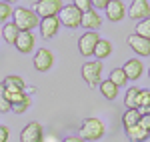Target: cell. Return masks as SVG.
Returning a JSON list of instances; mask_svg holds the SVG:
<instances>
[{
  "mask_svg": "<svg viewBox=\"0 0 150 142\" xmlns=\"http://www.w3.org/2000/svg\"><path fill=\"white\" fill-rule=\"evenodd\" d=\"M90 2H92V8H94V10H104V8L108 6V2H110V0H90Z\"/></svg>",
  "mask_w": 150,
  "mask_h": 142,
  "instance_id": "cell-32",
  "label": "cell"
},
{
  "mask_svg": "<svg viewBox=\"0 0 150 142\" xmlns=\"http://www.w3.org/2000/svg\"><path fill=\"white\" fill-rule=\"evenodd\" d=\"M80 26L84 30H98L102 26V16L98 14V10L90 8L88 12L82 14V20H80Z\"/></svg>",
  "mask_w": 150,
  "mask_h": 142,
  "instance_id": "cell-14",
  "label": "cell"
},
{
  "mask_svg": "<svg viewBox=\"0 0 150 142\" xmlns=\"http://www.w3.org/2000/svg\"><path fill=\"white\" fill-rule=\"evenodd\" d=\"M72 4H74V6L82 12V14H84V12H88L90 8H92V2H90V0H74Z\"/></svg>",
  "mask_w": 150,
  "mask_h": 142,
  "instance_id": "cell-30",
  "label": "cell"
},
{
  "mask_svg": "<svg viewBox=\"0 0 150 142\" xmlns=\"http://www.w3.org/2000/svg\"><path fill=\"white\" fill-rule=\"evenodd\" d=\"M6 96H8V100H10V104H16V102H20L26 98V90H6Z\"/></svg>",
  "mask_w": 150,
  "mask_h": 142,
  "instance_id": "cell-27",
  "label": "cell"
},
{
  "mask_svg": "<svg viewBox=\"0 0 150 142\" xmlns=\"http://www.w3.org/2000/svg\"><path fill=\"white\" fill-rule=\"evenodd\" d=\"M138 94H140V88L132 86L126 90V96H124V106L128 110H140V102H138Z\"/></svg>",
  "mask_w": 150,
  "mask_h": 142,
  "instance_id": "cell-19",
  "label": "cell"
},
{
  "mask_svg": "<svg viewBox=\"0 0 150 142\" xmlns=\"http://www.w3.org/2000/svg\"><path fill=\"white\" fill-rule=\"evenodd\" d=\"M98 40H100V36H98L96 30H86V32L80 36V40H78V50H80L82 56H92Z\"/></svg>",
  "mask_w": 150,
  "mask_h": 142,
  "instance_id": "cell-6",
  "label": "cell"
},
{
  "mask_svg": "<svg viewBox=\"0 0 150 142\" xmlns=\"http://www.w3.org/2000/svg\"><path fill=\"white\" fill-rule=\"evenodd\" d=\"M108 80H110V82H114L118 88H122V86L128 82V78H126V74H124V70H122V68H114V70L110 72Z\"/></svg>",
  "mask_w": 150,
  "mask_h": 142,
  "instance_id": "cell-23",
  "label": "cell"
},
{
  "mask_svg": "<svg viewBox=\"0 0 150 142\" xmlns=\"http://www.w3.org/2000/svg\"><path fill=\"white\" fill-rule=\"evenodd\" d=\"M148 78H150V68H148Z\"/></svg>",
  "mask_w": 150,
  "mask_h": 142,
  "instance_id": "cell-38",
  "label": "cell"
},
{
  "mask_svg": "<svg viewBox=\"0 0 150 142\" xmlns=\"http://www.w3.org/2000/svg\"><path fill=\"white\" fill-rule=\"evenodd\" d=\"M2 2H8V4H12V2H16V0H2Z\"/></svg>",
  "mask_w": 150,
  "mask_h": 142,
  "instance_id": "cell-37",
  "label": "cell"
},
{
  "mask_svg": "<svg viewBox=\"0 0 150 142\" xmlns=\"http://www.w3.org/2000/svg\"><path fill=\"white\" fill-rule=\"evenodd\" d=\"M134 30H136L134 34L144 36V38H148V40H150V16H148V18H144V20H138Z\"/></svg>",
  "mask_w": 150,
  "mask_h": 142,
  "instance_id": "cell-24",
  "label": "cell"
},
{
  "mask_svg": "<svg viewBox=\"0 0 150 142\" xmlns=\"http://www.w3.org/2000/svg\"><path fill=\"white\" fill-rule=\"evenodd\" d=\"M142 112H148V114H150V102H148V106L144 108V110H142Z\"/></svg>",
  "mask_w": 150,
  "mask_h": 142,
  "instance_id": "cell-36",
  "label": "cell"
},
{
  "mask_svg": "<svg viewBox=\"0 0 150 142\" xmlns=\"http://www.w3.org/2000/svg\"><path fill=\"white\" fill-rule=\"evenodd\" d=\"M140 126H144L146 130L150 132V114L148 112H142V116H140V122H138Z\"/></svg>",
  "mask_w": 150,
  "mask_h": 142,
  "instance_id": "cell-31",
  "label": "cell"
},
{
  "mask_svg": "<svg viewBox=\"0 0 150 142\" xmlns=\"http://www.w3.org/2000/svg\"><path fill=\"white\" fill-rule=\"evenodd\" d=\"M12 22L18 26V30H28V32H32L34 28H38L40 18H38V14H36L32 8L18 6V8H14V12H12Z\"/></svg>",
  "mask_w": 150,
  "mask_h": 142,
  "instance_id": "cell-1",
  "label": "cell"
},
{
  "mask_svg": "<svg viewBox=\"0 0 150 142\" xmlns=\"http://www.w3.org/2000/svg\"><path fill=\"white\" fill-rule=\"evenodd\" d=\"M62 142H86L84 138H80V136H66Z\"/></svg>",
  "mask_w": 150,
  "mask_h": 142,
  "instance_id": "cell-34",
  "label": "cell"
},
{
  "mask_svg": "<svg viewBox=\"0 0 150 142\" xmlns=\"http://www.w3.org/2000/svg\"><path fill=\"white\" fill-rule=\"evenodd\" d=\"M98 88H100V94H102L106 100H114L116 96H118V90H120V88H118L114 82H110L108 78H106V80H100Z\"/></svg>",
  "mask_w": 150,
  "mask_h": 142,
  "instance_id": "cell-20",
  "label": "cell"
},
{
  "mask_svg": "<svg viewBox=\"0 0 150 142\" xmlns=\"http://www.w3.org/2000/svg\"><path fill=\"white\" fill-rule=\"evenodd\" d=\"M58 20L62 26H66L70 30H74V28H78L80 26V20H82V12L74 6V4H64L60 12H58Z\"/></svg>",
  "mask_w": 150,
  "mask_h": 142,
  "instance_id": "cell-3",
  "label": "cell"
},
{
  "mask_svg": "<svg viewBox=\"0 0 150 142\" xmlns=\"http://www.w3.org/2000/svg\"><path fill=\"white\" fill-rule=\"evenodd\" d=\"M52 64H54V56H52V52L48 50V48H38L34 54V68L38 72H46L52 68Z\"/></svg>",
  "mask_w": 150,
  "mask_h": 142,
  "instance_id": "cell-11",
  "label": "cell"
},
{
  "mask_svg": "<svg viewBox=\"0 0 150 142\" xmlns=\"http://www.w3.org/2000/svg\"><path fill=\"white\" fill-rule=\"evenodd\" d=\"M62 0H36L32 10L38 14V18H48V16H58L62 8Z\"/></svg>",
  "mask_w": 150,
  "mask_h": 142,
  "instance_id": "cell-5",
  "label": "cell"
},
{
  "mask_svg": "<svg viewBox=\"0 0 150 142\" xmlns=\"http://www.w3.org/2000/svg\"><path fill=\"white\" fill-rule=\"evenodd\" d=\"M104 10H106V18L110 22H120L126 16V6H124L122 0H110Z\"/></svg>",
  "mask_w": 150,
  "mask_h": 142,
  "instance_id": "cell-12",
  "label": "cell"
},
{
  "mask_svg": "<svg viewBox=\"0 0 150 142\" xmlns=\"http://www.w3.org/2000/svg\"><path fill=\"white\" fill-rule=\"evenodd\" d=\"M128 46L132 48V52L138 54V58H146L150 56V40L144 38V36H138V34H130L126 38Z\"/></svg>",
  "mask_w": 150,
  "mask_h": 142,
  "instance_id": "cell-8",
  "label": "cell"
},
{
  "mask_svg": "<svg viewBox=\"0 0 150 142\" xmlns=\"http://www.w3.org/2000/svg\"><path fill=\"white\" fill-rule=\"evenodd\" d=\"M126 16H130L132 20H144L150 16V4L148 0H132V4L126 8Z\"/></svg>",
  "mask_w": 150,
  "mask_h": 142,
  "instance_id": "cell-9",
  "label": "cell"
},
{
  "mask_svg": "<svg viewBox=\"0 0 150 142\" xmlns=\"http://www.w3.org/2000/svg\"><path fill=\"white\" fill-rule=\"evenodd\" d=\"M60 20H58V16H48V18H40V24H38V28H40V34L44 40H50V38H54L58 34V30H60Z\"/></svg>",
  "mask_w": 150,
  "mask_h": 142,
  "instance_id": "cell-10",
  "label": "cell"
},
{
  "mask_svg": "<svg viewBox=\"0 0 150 142\" xmlns=\"http://www.w3.org/2000/svg\"><path fill=\"white\" fill-rule=\"evenodd\" d=\"M8 138H10V128L0 126V142H8Z\"/></svg>",
  "mask_w": 150,
  "mask_h": 142,
  "instance_id": "cell-33",
  "label": "cell"
},
{
  "mask_svg": "<svg viewBox=\"0 0 150 142\" xmlns=\"http://www.w3.org/2000/svg\"><path fill=\"white\" fill-rule=\"evenodd\" d=\"M28 106H30V96H26L24 100L16 102V104H12V112H16V114H22V112H26V110H28Z\"/></svg>",
  "mask_w": 150,
  "mask_h": 142,
  "instance_id": "cell-28",
  "label": "cell"
},
{
  "mask_svg": "<svg viewBox=\"0 0 150 142\" xmlns=\"http://www.w3.org/2000/svg\"><path fill=\"white\" fill-rule=\"evenodd\" d=\"M140 116H142V110H126V112L122 114V124H124V128L138 124Z\"/></svg>",
  "mask_w": 150,
  "mask_h": 142,
  "instance_id": "cell-22",
  "label": "cell"
},
{
  "mask_svg": "<svg viewBox=\"0 0 150 142\" xmlns=\"http://www.w3.org/2000/svg\"><path fill=\"white\" fill-rule=\"evenodd\" d=\"M82 78H84V82L88 84L90 88L94 86H98L100 84V74H102V62L100 60H90V62H84L82 64Z\"/></svg>",
  "mask_w": 150,
  "mask_h": 142,
  "instance_id": "cell-4",
  "label": "cell"
},
{
  "mask_svg": "<svg viewBox=\"0 0 150 142\" xmlns=\"http://www.w3.org/2000/svg\"><path fill=\"white\" fill-rule=\"evenodd\" d=\"M42 142H60V140H56V136H54V134H50V136L44 134V140H42Z\"/></svg>",
  "mask_w": 150,
  "mask_h": 142,
  "instance_id": "cell-35",
  "label": "cell"
},
{
  "mask_svg": "<svg viewBox=\"0 0 150 142\" xmlns=\"http://www.w3.org/2000/svg\"><path fill=\"white\" fill-rule=\"evenodd\" d=\"M138 102H140V110H144V108L148 106V102H150V90L148 88H140Z\"/></svg>",
  "mask_w": 150,
  "mask_h": 142,
  "instance_id": "cell-29",
  "label": "cell"
},
{
  "mask_svg": "<svg viewBox=\"0 0 150 142\" xmlns=\"http://www.w3.org/2000/svg\"><path fill=\"white\" fill-rule=\"evenodd\" d=\"M104 132H106V128H104V122L100 118H94V116H90V118H84L80 124V138H84L86 142H96L100 140L104 136Z\"/></svg>",
  "mask_w": 150,
  "mask_h": 142,
  "instance_id": "cell-2",
  "label": "cell"
},
{
  "mask_svg": "<svg viewBox=\"0 0 150 142\" xmlns=\"http://www.w3.org/2000/svg\"><path fill=\"white\" fill-rule=\"evenodd\" d=\"M2 84H4L6 90H26V82H24L20 76H16V74L6 76V78L2 80Z\"/></svg>",
  "mask_w": 150,
  "mask_h": 142,
  "instance_id": "cell-21",
  "label": "cell"
},
{
  "mask_svg": "<svg viewBox=\"0 0 150 142\" xmlns=\"http://www.w3.org/2000/svg\"><path fill=\"white\" fill-rule=\"evenodd\" d=\"M10 110H12V104L8 100V96H6V88H4V84H0V112H10Z\"/></svg>",
  "mask_w": 150,
  "mask_h": 142,
  "instance_id": "cell-26",
  "label": "cell"
},
{
  "mask_svg": "<svg viewBox=\"0 0 150 142\" xmlns=\"http://www.w3.org/2000/svg\"><path fill=\"white\" fill-rule=\"evenodd\" d=\"M12 12H14V8H12L10 4L0 0V22H10Z\"/></svg>",
  "mask_w": 150,
  "mask_h": 142,
  "instance_id": "cell-25",
  "label": "cell"
},
{
  "mask_svg": "<svg viewBox=\"0 0 150 142\" xmlns=\"http://www.w3.org/2000/svg\"><path fill=\"white\" fill-rule=\"evenodd\" d=\"M122 70H124L128 80H138L142 76V72H144V64L140 62V58H130V60H126Z\"/></svg>",
  "mask_w": 150,
  "mask_h": 142,
  "instance_id": "cell-15",
  "label": "cell"
},
{
  "mask_svg": "<svg viewBox=\"0 0 150 142\" xmlns=\"http://www.w3.org/2000/svg\"><path fill=\"white\" fill-rule=\"evenodd\" d=\"M126 136L130 142H146L150 138V132L140 126V124H134V126H128L126 128Z\"/></svg>",
  "mask_w": 150,
  "mask_h": 142,
  "instance_id": "cell-16",
  "label": "cell"
},
{
  "mask_svg": "<svg viewBox=\"0 0 150 142\" xmlns=\"http://www.w3.org/2000/svg\"><path fill=\"white\" fill-rule=\"evenodd\" d=\"M18 34H20V30H18V26L14 22H6L0 28V36H2L4 42H8V44H14L16 38H18Z\"/></svg>",
  "mask_w": 150,
  "mask_h": 142,
  "instance_id": "cell-17",
  "label": "cell"
},
{
  "mask_svg": "<svg viewBox=\"0 0 150 142\" xmlns=\"http://www.w3.org/2000/svg\"><path fill=\"white\" fill-rule=\"evenodd\" d=\"M34 44H36V38H34V34L28 32V30H20V34H18L16 42H14V46L18 48V52H22V54L32 52V50H34Z\"/></svg>",
  "mask_w": 150,
  "mask_h": 142,
  "instance_id": "cell-13",
  "label": "cell"
},
{
  "mask_svg": "<svg viewBox=\"0 0 150 142\" xmlns=\"http://www.w3.org/2000/svg\"><path fill=\"white\" fill-rule=\"evenodd\" d=\"M44 140V128L40 122H28L20 132V142H42Z\"/></svg>",
  "mask_w": 150,
  "mask_h": 142,
  "instance_id": "cell-7",
  "label": "cell"
},
{
  "mask_svg": "<svg viewBox=\"0 0 150 142\" xmlns=\"http://www.w3.org/2000/svg\"><path fill=\"white\" fill-rule=\"evenodd\" d=\"M110 54H112V42L106 40V38H100L96 48H94L92 56H96V60H104V58H108Z\"/></svg>",
  "mask_w": 150,
  "mask_h": 142,
  "instance_id": "cell-18",
  "label": "cell"
}]
</instances>
